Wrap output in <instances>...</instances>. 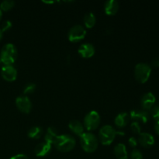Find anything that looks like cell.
<instances>
[{
    "label": "cell",
    "instance_id": "cell-14",
    "mask_svg": "<svg viewBox=\"0 0 159 159\" xmlns=\"http://www.w3.org/2000/svg\"><path fill=\"white\" fill-rule=\"evenodd\" d=\"M104 9L107 15L114 16L119 9V3L116 0H108L104 4Z\"/></svg>",
    "mask_w": 159,
    "mask_h": 159
},
{
    "label": "cell",
    "instance_id": "cell-34",
    "mask_svg": "<svg viewBox=\"0 0 159 159\" xmlns=\"http://www.w3.org/2000/svg\"><path fill=\"white\" fill-rule=\"evenodd\" d=\"M2 17V11L1 9H0V20H1Z\"/></svg>",
    "mask_w": 159,
    "mask_h": 159
},
{
    "label": "cell",
    "instance_id": "cell-21",
    "mask_svg": "<svg viewBox=\"0 0 159 159\" xmlns=\"http://www.w3.org/2000/svg\"><path fill=\"white\" fill-rule=\"evenodd\" d=\"M43 134V130L40 127H33L28 130L27 135L32 139H39Z\"/></svg>",
    "mask_w": 159,
    "mask_h": 159
},
{
    "label": "cell",
    "instance_id": "cell-9",
    "mask_svg": "<svg viewBox=\"0 0 159 159\" xmlns=\"http://www.w3.org/2000/svg\"><path fill=\"white\" fill-rule=\"evenodd\" d=\"M1 75L6 82H13L17 78V71L12 65H4L2 68Z\"/></svg>",
    "mask_w": 159,
    "mask_h": 159
},
{
    "label": "cell",
    "instance_id": "cell-10",
    "mask_svg": "<svg viewBox=\"0 0 159 159\" xmlns=\"http://www.w3.org/2000/svg\"><path fill=\"white\" fill-rule=\"evenodd\" d=\"M130 118L134 122H141L146 124L150 118V114L148 111L144 110H134L130 112Z\"/></svg>",
    "mask_w": 159,
    "mask_h": 159
},
{
    "label": "cell",
    "instance_id": "cell-5",
    "mask_svg": "<svg viewBox=\"0 0 159 159\" xmlns=\"http://www.w3.org/2000/svg\"><path fill=\"white\" fill-rule=\"evenodd\" d=\"M116 135V131L113 127L110 125H105L99 130V141L103 145H110L114 141Z\"/></svg>",
    "mask_w": 159,
    "mask_h": 159
},
{
    "label": "cell",
    "instance_id": "cell-12",
    "mask_svg": "<svg viewBox=\"0 0 159 159\" xmlns=\"http://www.w3.org/2000/svg\"><path fill=\"white\" fill-rule=\"evenodd\" d=\"M78 52L83 58H90L95 54V48L91 43H85L79 47Z\"/></svg>",
    "mask_w": 159,
    "mask_h": 159
},
{
    "label": "cell",
    "instance_id": "cell-1",
    "mask_svg": "<svg viewBox=\"0 0 159 159\" xmlns=\"http://www.w3.org/2000/svg\"><path fill=\"white\" fill-rule=\"evenodd\" d=\"M17 58V49L12 43H6L0 51V63L4 65H12Z\"/></svg>",
    "mask_w": 159,
    "mask_h": 159
},
{
    "label": "cell",
    "instance_id": "cell-16",
    "mask_svg": "<svg viewBox=\"0 0 159 159\" xmlns=\"http://www.w3.org/2000/svg\"><path fill=\"white\" fill-rule=\"evenodd\" d=\"M130 115L127 113H121L116 116L114 120L115 125L118 128H124L128 124L130 121Z\"/></svg>",
    "mask_w": 159,
    "mask_h": 159
},
{
    "label": "cell",
    "instance_id": "cell-33",
    "mask_svg": "<svg viewBox=\"0 0 159 159\" xmlns=\"http://www.w3.org/2000/svg\"><path fill=\"white\" fill-rule=\"evenodd\" d=\"M2 37H3V33H2V31L1 30H0V40H1L2 39Z\"/></svg>",
    "mask_w": 159,
    "mask_h": 159
},
{
    "label": "cell",
    "instance_id": "cell-30",
    "mask_svg": "<svg viewBox=\"0 0 159 159\" xmlns=\"http://www.w3.org/2000/svg\"><path fill=\"white\" fill-rule=\"evenodd\" d=\"M9 159H29L28 157L26 155H23V154H19V155H15V156L12 157Z\"/></svg>",
    "mask_w": 159,
    "mask_h": 159
},
{
    "label": "cell",
    "instance_id": "cell-13",
    "mask_svg": "<svg viewBox=\"0 0 159 159\" xmlns=\"http://www.w3.org/2000/svg\"><path fill=\"white\" fill-rule=\"evenodd\" d=\"M138 143L144 148H151L155 144V138L151 134L141 133L138 140Z\"/></svg>",
    "mask_w": 159,
    "mask_h": 159
},
{
    "label": "cell",
    "instance_id": "cell-6",
    "mask_svg": "<svg viewBox=\"0 0 159 159\" xmlns=\"http://www.w3.org/2000/svg\"><path fill=\"white\" fill-rule=\"evenodd\" d=\"M100 124V116L95 110L90 111L86 114L84 119V125L88 130H94L99 127Z\"/></svg>",
    "mask_w": 159,
    "mask_h": 159
},
{
    "label": "cell",
    "instance_id": "cell-23",
    "mask_svg": "<svg viewBox=\"0 0 159 159\" xmlns=\"http://www.w3.org/2000/svg\"><path fill=\"white\" fill-rule=\"evenodd\" d=\"M151 115L155 120H159V103L152 107L151 110Z\"/></svg>",
    "mask_w": 159,
    "mask_h": 159
},
{
    "label": "cell",
    "instance_id": "cell-28",
    "mask_svg": "<svg viewBox=\"0 0 159 159\" xmlns=\"http://www.w3.org/2000/svg\"><path fill=\"white\" fill-rule=\"evenodd\" d=\"M128 143H129V145H130V147L134 148H136L137 146H138V139L135 138L134 137H131V138H129Z\"/></svg>",
    "mask_w": 159,
    "mask_h": 159
},
{
    "label": "cell",
    "instance_id": "cell-4",
    "mask_svg": "<svg viewBox=\"0 0 159 159\" xmlns=\"http://www.w3.org/2000/svg\"><path fill=\"white\" fill-rule=\"evenodd\" d=\"M151 73H152V68L148 64L140 63L135 66V79L140 83H145L150 78Z\"/></svg>",
    "mask_w": 159,
    "mask_h": 159
},
{
    "label": "cell",
    "instance_id": "cell-25",
    "mask_svg": "<svg viewBox=\"0 0 159 159\" xmlns=\"http://www.w3.org/2000/svg\"><path fill=\"white\" fill-rule=\"evenodd\" d=\"M130 129H131L132 132L135 134H140L141 133V127L140 126L139 123L138 122H133L130 124Z\"/></svg>",
    "mask_w": 159,
    "mask_h": 159
},
{
    "label": "cell",
    "instance_id": "cell-24",
    "mask_svg": "<svg viewBox=\"0 0 159 159\" xmlns=\"http://www.w3.org/2000/svg\"><path fill=\"white\" fill-rule=\"evenodd\" d=\"M36 89V85L34 83H28L23 89V93L26 95L33 93Z\"/></svg>",
    "mask_w": 159,
    "mask_h": 159
},
{
    "label": "cell",
    "instance_id": "cell-18",
    "mask_svg": "<svg viewBox=\"0 0 159 159\" xmlns=\"http://www.w3.org/2000/svg\"><path fill=\"white\" fill-rule=\"evenodd\" d=\"M58 136V131L57 130V129L55 127H48L46 131V134H45L44 140L46 142L49 143V144L52 145V144H54V142H55Z\"/></svg>",
    "mask_w": 159,
    "mask_h": 159
},
{
    "label": "cell",
    "instance_id": "cell-22",
    "mask_svg": "<svg viewBox=\"0 0 159 159\" xmlns=\"http://www.w3.org/2000/svg\"><path fill=\"white\" fill-rule=\"evenodd\" d=\"M14 5H15L14 1H12V0H5V1H2L0 3V9L2 12L3 11L7 12V11H9L13 8Z\"/></svg>",
    "mask_w": 159,
    "mask_h": 159
},
{
    "label": "cell",
    "instance_id": "cell-3",
    "mask_svg": "<svg viewBox=\"0 0 159 159\" xmlns=\"http://www.w3.org/2000/svg\"><path fill=\"white\" fill-rule=\"evenodd\" d=\"M80 144L87 153H93L98 148V139L93 134L86 132L80 136Z\"/></svg>",
    "mask_w": 159,
    "mask_h": 159
},
{
    "label": "cell",
    "instance_id": "cell-11",
    "mask_svg": "<svg viewBox=\"0 0 159 159\" xmlns=\"http://www.w3.org/2000/svg\"><path fill=\"white\" fill-rule=\"evenodd\" d=\"M155 96L152 93H148L141 97V105L144 110H151L155 106Z\"/></svg>",
    "mask_w": 159,
    "mask_h": 159
},
{
    "label": "cell",
    "instance_id": "cell-29",
    "mask_svg": "<svg viewBox=\"0 0 159 159\" xmlns=\"http://www.w3.org/2000/svg\"><path fill=\"white\" fill-rule=\"evenodd\" d=\"M151 65H152V68H159V58L158 57H155V58H154L153 60L152 61V63H151Z\"/></svg>",
    "mask_w": 159,
    "mask_h": 159
},
{
    "label": "cell",
    "instance_id": "cell-26",
    "mask_svg": "<svg viewBox=\"0 0 159 159\" xmlns=\"http://www.w3.org/2000/svg\"><path fill=\"white\" fill-rule=\"evenodd\" d=\"M12 22L9 21V20H6L5 22H3V23L2 24L1 26V30L2 31V33L6 32V31L9 30L12 28Z\"/></svg>",
    "mask_w": 159,
    "mask_h": 159
},
{
    "label": "cell",
    "instance_id": "cell-31",
    "mask_svg": "<svg viewBox=\"0 0 159 159\" xmlns=\"http://www.w3.org/2000/svg\"><path fill=\"white\" fill-rule=\"evenodd\" d=\"M155 133L159 135V120L158 121H156V123H155Z\"/></svg>",
    "mask_w": 159,
    "mask_h": 159
},
{
    "label": "cell",
    "instance_id": "cell-19",
    "mask_svg": "<svg viewBox=\"0 0 159 159\" xmlns=\"http://www.w3.org/2000/svg\"><path fill=\"white\" fill-rule=\"evenodd\" d=\"M114 155L117 159H128L127 148L124 144H121V143L115 146Z\"/></svg>",
    "mask_w": 159,
    "mask_h": 159
},
{
    "label": "cell",
    "instance_id": "cell-32",
    "mask_svg": "<svg viewBox=\"0 0 159 159\" xmlns=\"http://www.w3.org/2000/svg\"><path fill=\"white\" fill-rule=\"evenodd\" d=\"M43 2L44 3H47V4H52V3H54L55 2L54 1H43Z\"/></svg>",
    "mask_w": 159,
    "mask_h": 159
},
{
    "label": "cell",
    "instance_id": "cell-27",
    "mask_svg": "<svg viewBox=\"0 0 159 159\" xmlns=\"http://www.w3.org/2000/svg\"><path fill=\"white\" fill-rule=\"evenodd\" d=\"M130 159H143V155L139 150L134 149L130 153Z\"/></svg>",
    "mask_w": 159,
    "mask_h": 159
},
{
    "label": "cell",
    "instance_id": "cell-8",
    "mask_svg": "<svg viewBox=\"0 0 159 159\" xmlns=\"http://www.w3.org/2000/svg\"><path fill=\"white\" fill-rule=\"evenodd\" d=\"M16 106L21 113H30L32 109V102L26 96H19L16 99Z\"/></svg>",
    "mask_w": 159,
    "mask_h": 159
},
{
    "label": "cell",
    "instance_id": "cell-15",
    "mask_svg": "<svg viewBox=\"0 0 159 159\" xmlns=\"http://www.w3.org/2000/svg\"><path fill=\"white\" fill-rule=\"evenodd\" d=\"M51 144L49 143L42 142L37 144L35 148V154L37 157H44L50 153L51 150Z\"/></svg>",
    "mask_w": 159,
    "mask_h": 159
},
{
    "label": "cell",
    "instance_id": "cell-2",
    "mask_svg": "<svg viewBox=\"0 0 159 159\" xmlns=\"http://www.w3.org/2000/svg\"><path fill=\"white\" fill-rule=\"evenodd\" d=\"M56 149L61 152H69L72 150L76 144L75 139L71 135L62 134L57 137L54 142Z\"/></svg>",
    "mask_w": 159,
    "mask_h": 159
},
{
    "label": "cell",
    "instance_id": "cell-7",
    "mask_svg": "<svg viewBox=\"0 0 159 159\" xmlns=\"http://www.w3.org/2000/svg\"><path fill=\"white\" fill-rule=\"evenodd\" d=\"M86 35V30L81 25H75L70 29L68 32V40L72 43H77L85 38Z\"/></svg>",
    "mask_w": 159,
    "mask_h": 159
},
{
    "label": "cell",
    "instance_id": "cell-17",
    "mask_svg": "<svg viewBox=\"0 0 159 159\" xmlns=\"http://www.w3.org/2000/svg\"><path fill=\"white\" fill-rule=\"evenodd\" d=\"M68 127L71 130V132H73L75 134L79 137L82 136L85 133L83 125H82L80 121L77 120H73L70 121L69 124H68Z\"/></svg>",
    "mask_w": 159,
    "mask_h": 159
},
{
    "label": "cell",
    "instance_id": "cell-20",
    "mask_svg": "<svg viewBox=\"0 0 159 159\" xmlns=\"http://www.w3.org/2000/svg\"><path fill=\"white\" fill-rule=\"evenodd\" d=\"M84 24H85V27L91 29L95 26L96 23V16L93 13V12H89L86 15L84 16Z\"/></svg>",
    "mask_w": 159,
    "mask_h": 159
}]
</instances>
